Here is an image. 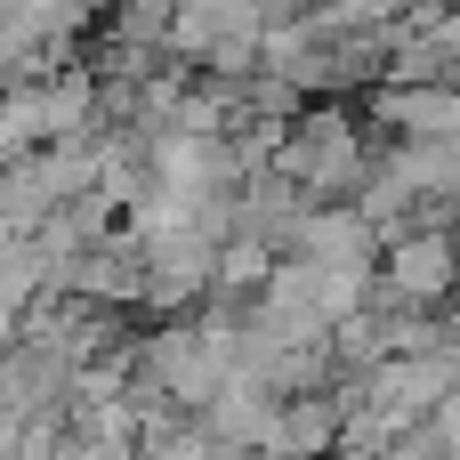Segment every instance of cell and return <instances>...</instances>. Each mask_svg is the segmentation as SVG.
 <instances>
[{
	"label": "cell",
	"mask_w": 460,
	"mask_h": 460,
	"mask_svg": "<svg viewBox=\"0 0 460 460\" xmlns=\"http://www.w3.org/2000/svg\"><path fill=\"white\" fill-rule=\"evenodd\" d=\"M372 291H380L388 307L437 315V307L460 291V226H396V234H380Z\"/></svg>",
	"instance_id": "obj_1"
}]
</instances>
